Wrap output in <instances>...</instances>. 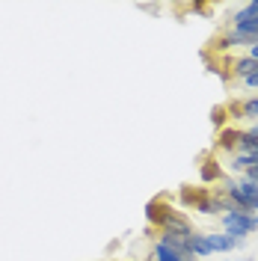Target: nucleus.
<instances>
[{"mask_svg":"<svg viewBox=\"0 0 258 261\" xmlns=\"http://www.w3.org/2000/svg\"><path fill=\"white\" fill-rule=\"evenodd\" d=\"M220 261H228V258H220Z\"/></svg>","mask_w":258,"mask_h":261,"instance_id":"nucleus-16","label":"nucleus"},{"mask_svg":"<svg viewBox=\"0 0 258 261\" xmlns=\"http://www.w3.org/2000/svg\"><path fill=\"white\" fill-rule=\"evenodd\" d=\"M220 226H223V231H228V234H235L238 241H246L249 234H255L258 231V217L255 214H246V211H226L223 217H220Z\"/></svg>","mask_w":258,"mask_h":261,"instance_id":"nucleus-2","label":"nucleus"},{"mask_svg":"<svg viewBox=\"0 0 258 261\" xmlns=\"http://www.w3.org/2000/svg\"><path fill=\"white\" fill-rule=\"evenodd\" d=\"M258 71V63L249 57V54H235L228 57V77H238V81H246Z\"/></svg>","mask_w":258,"mask_h":261,"instance_id":"nucleus-6","label":"nucleus"},{"mask_svg":"<svg viewBox=\"0 0 258 261\" xmlns=\"http://www.w3.org/2000/svg\"><path fill=\"white\" fill-rule=\"evenodd\" d=\"M228 30L249 39V42H258V15H243L241 9H235L228 18Z\"/></svg>","mask_w":258,"mask_h":261,"instance_id":"nucleus-5","label":"nucleus"},{"mask_svg":"<svg viewBox=\"0 0 258 261\" xmlns=\"http://www.w3.org/2000/svg\"><path fill=\"white\" fill-rule=\"evenodd\" d=\"M145 226H151L154 231H172V234H190V231H196L190 217L181 211L178 205H172L169 199H163V196H154L145 205Z\"/></svg>","mask_w":258,"mask_h":261,"instance_id":"nucleus-1","label":"nucleus"},{"mask_svg":"<svg viewBox=\"0 0 258 261\" xmlns=\"http://www.w3.org/2000/svg\"><path fill=\"white\" fill-rule=\"evenodd\" d=\"M238 140H241V128H235V125H226L223 130H217V151H223V154H235L238 151Z\"/></svg>","mask_w":258,"mask_h":261,"instance_id":"nucleus-7","label":"nucleus"},{"mask_svg":"<svg viewBox=\"0 0 258 261\" xmlns=\"http://www.w3.org/2000/svg\"><path fill=\"white\" fill-rule=\"evenodd\" d=\"M255 95H258V92H255Z\"/></svg>","mask_w":258,"mask_h":261,"instance_id":"nucleus-17","label":"nucleus"},{"mask_svg":"<svg viewBox=\"0 0 258 261\" xmlns=\"http://www.w3.org/2000/svg\"><path fill=\"white\" fill-rule=\"evenodd\" d=\"M226 178H228V172L217 154H202L199 158V181H202V187H208V184L211 187H220Z\"/></svg>","mask_w":258,"mask_h":261,"instance_id":"nucleus-3","label":"nucleus"},{"mask_svg":"<svg viewBox=\"0 0 258 261\" xmlns=\"http://www.w3.org/2000/svg\"><path fill=\"white\" fill-rule=\"evenodd\" d=\"M238 261H252V258H238Z\"/></svg>","mask_w":258,"mask_h":261,"instance_id":"nucleus-15","label":"nucleus"},{"mask_svg":"<svg viewBox=\"0 0 258 261\" xmlns=\"http://www.w3.org/2000/svg\"><path fill=\"white\" fill-rule=\"evenodd\" d=\"M226 122H228L226 104H217V107H211V125H214V128L223 130V128H226Z\"/></svg>","mask_w":258,"mask_h":261,"instance_id":"nucleus-10","label":"nucleus"},{"mask_svg":"<svg viewBox=\"0 0 258 261\" xmlns=\"http://www.w3.org/2000/svg\"><path fill=\"white\" fill-rule=\"evenodd\" d=\"M243 89H252V92H258V71L252 74V77H246V81H241Z\"/></svg>","mask_w":258,"mask_h":261,"instance_id":"nucleus-12","label":"nucleus"},{"mask_svg":"<svg viewBox=\"0 0 258 261\" xmlns=\"http://www.w3.org/2000/svg\"><path fill=\"white\" fill-rule=\"evenodd\" d=\"M241 12H243V15H258V0H249V3H243Z\"/></svg>","mask_w":258,"mask_h":261,"instance_id":"nucleus-11","label":"nucleus"},{"mask_svg":"<svg viewBox=\"0 0 258 261\" xmlns=\"http://www.w3.org/2000/svg\"><path fill=\"white\" fill-rule=\"evenodd\" d=\"M238 151H241V154H255V151H258V137H255V134H252L249 128L241 130V140H238Z\"/></svg>","mask_w":258,"mask_h":261,"instance_id":"nucleus-9","label":"nucleus"},{"mask_svg":"<svg viewBox=\"0 0 258 261\" xmlns=\"http://www.w3.org/2000/svg\"><path fill=\"white\" fill-rule=\"evenodd\" d=\"M205 244H208V252L214 255H228V252H235V249H241L243 241H238L235 234H228V231H205Z\"/></svg>","mask_w":258,"mask_h":261,"instance_id":"nucleus-4","label":"nucleus"},{"mask_svg":"<svg viewBox=\"0 0 258 261\" xmlns=\"http://www.w3.org/2000/svg\"><path fill=\"white\" fill-rule=\"evenodd\" d=\"M243 178H249V181H255L258 184V166H249V169L243 172Z\"/></svg>","mask_w":258,"mask_h":261,"instance_id":"nucleus-13","label":"nucleus"},{"mask_svg":"<svg viewBox=\"0 0 258 261\" xmlns=\"http://www.w3.org/2000/svg\"><path fill=\"white\" fill-rule=\"evenodd\" d=\"M246 54H249V57H252V60H255V63H258V42H255V45H252V48H249V50H246Z\"/></svg>","mask_w":258,"mask_h":261,"instance_id":"nucleus-14","label":"nucleus"},{"mask_svg":"<svg viewBox=\"0 0 258 261\" xmlns=\"http://www.w3.org/2000/svg\"><path fill=\"white\" fill-rule=\"evenodd\" d=\"M145 261H196V258H187V255H181V252L169 249V246L161 244V241H151V249H148Z\"/></svg>","mask_w":258,"mask_h":261,"instance_id":"nucleus-8","label":"nucleus"}]
</instances>
